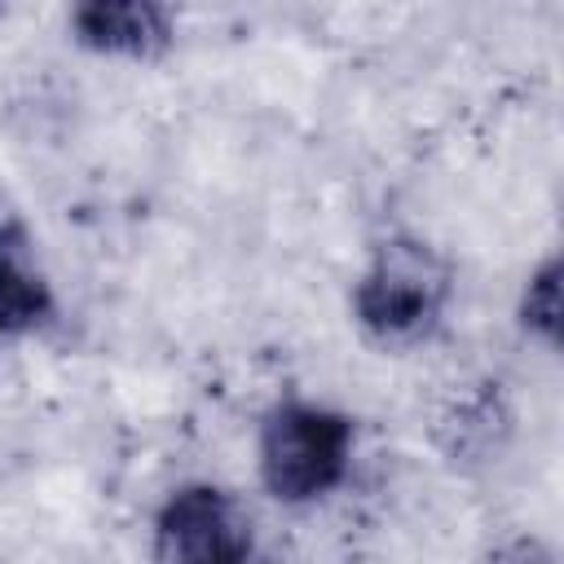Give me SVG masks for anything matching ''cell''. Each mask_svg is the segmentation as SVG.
<instances>
[{
	"label": "cell",
	"instance_id": "cell-7",
	"mask_svg": "<svg viewBox=\"0 0 564 564\" xmlns=\"http://www.w3.org/2000/svg\"><path fill=\"white\" fill-rule=\"evenodd\" d=\"M511 414L502 410L498 392H480V397H467L454 405V414L445 419V427L454 432V441H445V454L458 463V458H489L498 449L494 432H507Z\"/></svg>",
	"mask_w": 564,
	"mask_h": 564
},
{
	"label": "cell",
	"instance_id": "cell-6",
	"mask_svg": "<svg viewBox=\"0 0 564 564\" xmlns=\"http://www.w3.org/2000/svg\"><path fill=\"white\" fill-rule=\"evenodd\" d=\"M560 278H564V269H560V256L551 251V256H542L529 269L524 286L516 295V326H520V335L529 344L546 348V352L560 348Z\"/></svg>",
	"mask_w": 564,
	"mask_h": 564
},
{
	"label": "cell",
	"instance_id": "cell-2",
	"mask_svg": "<svg viewBox=\"0 0 564 564\" xmlns=\"http://www.w3.org/2000/svg\"><path fill=\"white\" fill-rule=\"evenodd\" d=\"M357 454V419L339 405L282 397L260 414L256 427V476L260 489L282 507H313L330 498Z\"/></svg>",
	"mask_w": 564,
	"mask_h": 564
},
{
	"label": "cell",
	"instance_id": "cell-4",
	"mask_svg": "<svg viewBox=\"0 0 564 564\" xmlns=\"http://www.w3.org/2000/svg\"><path fill=\"white\" fill-rule=\"evenodd\" d=\"M66 31L93 57L150 66L176 44V0H70Z\"/></svg>",
	"mask_w": 564,
	"mask_h": 564
},
{
	"label": "cell",
	"instance_id": "cell-1",
	"mask_svg": "<svg viewBox=\"0 0 564 564\" xmlns=\"http://www.w3.org/2000/svg\"><path fill=\"white\" fill-rule=\"evenodd\" d=\"M454 304V264L419 234H388L370 247L348 286V317L366 344L410 352L441 335Z\"/></svg>",
	"mask_w": 564,
	"mask_h": 564
},
{
	"label": "cell",
	"instance_id": "cell-8",
	"mask_svg": "<svg viewBox=\"0 0 564 564\" xmlns=\"http://www.w3.org/2000/svg\"><path fill=\"white\" fill-rule=\"evenodd\" d=\"M0 13H4V0H0Z\"/></svg>",
	"mask_w": 564,
	"mask_h": 564
},
{
	"label": "cell",
	"instance_id": "cell-5",
	"mask_svg": "<svg viewBox=\"0 0 564 564\" xmlns=\"http://www.w3.org/2000/svg\"><path fill=\"white\" fill-rule=\"evenodd\" d=\"M57 322L53 282L26 260L22 247L0 238V339H31Z\"/></svg>",
	"mask_w": 564,
	"mask_h": 564
},
{
	"label": "cell",
	"instance_id": "cell-3",
	"mask_svg": "<svg viewBox=\"0 0 564 564\" xmlns=\"http://www.w3.org/2000/svg\"><path fill=\"white\" fill-rule=\"evenodd\" d=\"M150 555L159 564H238L256 555L251 511L216 480L176 485L150 524Z\"/></svg>",
	"mask_w": 564,
	"mask_h": 564
}]
</instances>
